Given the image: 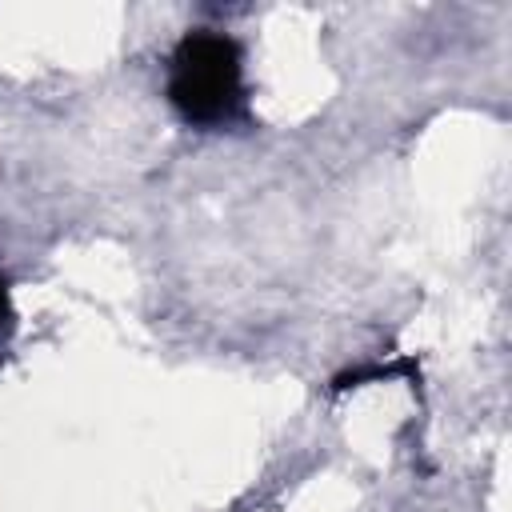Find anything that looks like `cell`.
I'll return each instance as SVG.
<instances>
[{
	"label": "cell",
	"instance_id": "2",
	"mask_svg": "<svg viewBox=\"0 0 512 512\" xmlns=\"http://www.w3.org/2000/svg\"><path fill=\"white\" fill-rule=\"evenodd\" d=\"M8 316V288H4V276H0V320Z\"/></svg>",
	"mask_w": 512,
	"mask_h": 512
},
{
	"label": "cell",
	"instance_id": "1",
	"mask_svg": "<svg viewBox=\"0 0 512 512\" xmlns=\"http://www.w3.org/2000/svg\"><path fill=\"white\" fill-rule=\"evenodd\" d=\"M172 108L200 128L228 124L244 112V68L236 40L220 32H188L172 52L168 72Z\"/></svg>",
	"mask_w": 512,
	"mask_h": 512
}]
</instances>
